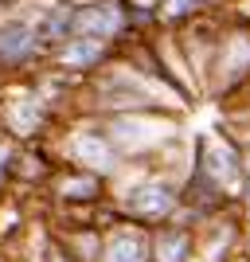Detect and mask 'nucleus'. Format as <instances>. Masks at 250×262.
I'll use <instances>...</instances> for the list:
<instances>
[{
    "instance_id": "obj_9",
    "label": "nucleus",
    "mask_w": 250,
    "mask_h": 262,
    "mask_svg": "<svg viewBox=\"0 0 250 262\" xmlns=\"http://www.w3.org/2000/svg\"><path fill=\"white\" fill-rule=\"evenodd\" d=\"M242 215L235 208L199 227V262H235L242 254Z\"/></svg>"
},
{
    "instance_id": "obj_14",
    "label": "nucleus",
    "mask_w": 250,
    "mask_h": 262,
    "mask_svg": "<svg viewBox=\"0 0 250 262\" xmlns=\"http://www.w3.org/2000/svg\"><path fill=\"white\" fill-rule=\"evenodd\" d=\"M152 262H199V227L184 219L152 227Z\"/></svg>"
},
{
    "instance_id": "obj_10",
    "label": "nucleus",
    "mask_w": 250,
    "mask_h": 262,
    "mask_svg": "<svg viewBox=\"0 0 250 262\" xmlns=\"http://www.w3.org/2000/svg\"><path fill=\"white\" fill-rule=\"evenodd\" d=\"M98 262H152V227L133 223V219H118L106 231Z\"/></svg>"
},
{
    "instance_id": "obj_6",
    "label": "nucleus",
    "mask_w": 250,
    "mask_h": 262,
    "mask_svg": "<svg viewBox=\"0 0 250 262\" xmlns=\"http://www.w3.org/2000/svg\"><path fill=\"white\" fill-rule=\"evenodd\" d=\"M43 196L51 204V215H90V211H98L102 204L113 200V184L98 172L59 164V172L51 176Z\"/></svg>"
},
{
    "instance_id": "obj_3",
    "label": "nucleus",
    "mask_w": 250,
    "mask_h": 262,
    "mask_svg": "<svg viewBox=\"0 0 250 262\" xmlns=\"http://www.w3.org/2000/svg\"><path fill=\"white\" fill-rule=\"evenodd\" d=\"M59 164H71V168H86V172L106 176L109 184L121 176L125 168V157L118 153V145L106 137L98 118H78L63 129V141L55 145Z\"/></svg>"
},
{
    "instance_id": "obj_1",
    "label": "nucleus",
    "mask_w": 250,
    "mask_h": 262,
    "mask_svg": "<svg viewBox=\"0 0 250 262\" xmlns=\"http://www.w3.org/2000/svg\"><path fill=\"white\" fill-rule=\"evenodd\" d=\"M133 168L125 164L121 176L113 180V208L121 219H133V223H145V227H161V223H172L180 219L184 208V180L164 172H152L145 164L141 176H129Z\"/></svg>"
},
{
    "instance_id": "obj_2",
    "label": "nucleus",
    "mask_w": 250,
    "mask_h": 262,
    "mask_svg": "<svg viewBox=\"0 0 250 262\" xmlns=\"http://www.w3.org/2000/svg\"><path fill=\"white\" fill-rule=\"evenodd\" d=\"M106 137L118 145L125 164H152L164 149L184 141V121L168 110H141V114H113L98 118Z\"/></svg>"
},
{
    "instance_id": "obj_17",
    "label": "nucleus",
    "mask_w": 250,
    "mask_h": 262,
    "mask_svg": "<svg viewBox=\"0 0 250 262\" xmlns=\"http://www.w3.org/2000/svg\"><path fill=\"white\" fill-rule=\"evenodd\" d=\"M235 211L242 215V223H250V180L242 184V192L235 196Z\"/></svg>"
},
{
    "instance_id": "obj_16",
    "label": "nucleus",
    "mask_w": 250,
    "mask_h": 262,
    "mask_svg": "<svg viewBox=\"0 0 250 262\" xmlns=\"http://www.w3.org/2000/svg\"><path fill=\"white\" fill-rule=\"evenodd\" d=\"M12 192V141L0 145V200Z\"/></svg>"
},
{
    "instance_id": "obj_18",
    "label": "nucleus",
    "mask_w": 250,
    "mask_h": 262,
    "mask_svg": "<svg viewBox=\"0 0 250 262\" xmlns=\"http://www.w3.org/2000/svg\"><path fill=\"white\" fill-rule=\"evenodd\" d=\"M231 137L239 141L242 153H250V114H246V121H242V125H235V129H231Z\"/></svg>"
},
{
    "instance_id": "obj_19",
    "label": "nucleus",
    "mask_w": 250,
    "mask_h": 262,
    "mask_svg": "<svg viewBox=\"0 0 250 262\" xmlns=\"http://www.w3.org/2000/svg\"><path fill=\"white\" fill-rule=\"evenodd\" d=\"M242 251L250 254V223H246V231H242Z\"/></svg>"
},
{
    "instance_id": "obj_12",
    "label": "nucleus",
    "mask_w": 250,
    "mask_h": 262,
    "mask_svg": "<svg viewBox=\"0 0 250 262\" xmlns=\"http://www.w3.org/2000/svg\"><path fill=\"white\" fill-rule=\"evenodd\" d=\"M43 39L35 32V20H4L0 24V67H28L43 55Z\"/></svg>"
},
{
    "instance_id": "obj_21",
    "label": "nucleus",
    "mask_w": 250,
    "mask_h": 262,
    "mask_svg": "<svg viewBox=\"0 0 250 262\" xmlns=\"http://www.w3.org/2000/svg\"><path fill=\"white\" fill-rule=\"evenodd\" d=\"M0 145H8V137H4V133H0Z\"/></svg>"
},
{
    "instance_id": "obj_13",
    "label": "nucleus",
    "mask_w": 250,
    "mask_h": 262,
    "mask_svg": "<svg viewBox=\"0 0 250 262\" xmlns=\"http://www.w3.org/2000/svg\"><path fill=\"white\" fill-rule=\"evenodd\" d=\"M51 59L55 67H63L71 75H90V71H102L113 59V43L94 39V35H71L66 43H59L51 51Z\"/></svg>"
},
{
    "instance_id": "obj_22",
    "label": "nucleus",
    "mask_w": 250,
    "mask_h": 262,
    "mask_svg": "<svg viewBox=\"0 0 250 262\" xmlns=\"http://www.w3.org/2000/svg\"><path fill=\"white\" fill-rule=\"evenodd\" d=\"M4 4H8V0H4Z\"/></svg>"
},
{
    "instance_id": "obj_5",
    "label": "nucleus",
    "mask_w": 250,
    "mask_h": 262,
    "mask_svg": "<svg viewBox=\"0 0 250 262\" xmlns=\"http://www.w3.org/2000/svg\"><path fill=\"white\" fill-rule=\"evenodd\" d=\"M246 86H250V24H239L215 39L203 94H211L215 102H231L242 98Z\"/></svg>"
},
{
    "instance_id": "obj_11",
    "label": "nucleus",
    "mask_w": 250,
    "mask_h": 262,
    "mask_svg": "<svg viewBox=\"0 0 250 262\" xmlns=\"http://www.w3.org/2000/svg\"><path fill=\"white\" fill-rule=\"evenodd\" d=\"M125 28H129V12L121 8L118 0H90V4H78L75 35H94V39L113 43L118 35H125Z\"/></svg>"
},
{
    "instance_id": "obj_4",
    "label": "nucleus",
    "mask_w": 250,
    "mask_h": 262,
    "mask_svg": "<svg viewBox=\"0 0 250 262\" xmlns=\"http://www.w3.org/2000/svg\"><path fill=\"white\" fill-rule=\"evenodd\" d=\"M188 176L203 180L207 188L223 192L227 200H235L246 184V172H242V149L235 137H211V133H199L192 141V164H188Z\"/></svg>"
},
{
    "instance_id": "obj_20",
    "label": "nucleus",
    "mask_w": 250,
    "mask_h": 262,
    "mask_svg": "<svg viewBox=\"0 0 250 262\" xmlns=\"http://www.w3.org/2000/svg\"><path fill=\"white\" fill-rule=\"evenodd\" d=\"M4 20H8V12H4V0H0V24H4Z\"/></svg>"
},
{
    "instance_id": "obj_15",
    "label": "nucleus",
    "mask_w": 250,
    "mask_h": 262,
    "mask_svg": "<svg viewBox=\"0 0 250 262\" xmlns=\"http://www.w3.org/2000/svg\"><path fill=\"white\" fill-rule=\"evenodd\" d=\"M199 8H203V0H156L152 16H156V24H168V28H176V24L196 20Z\"/></svg>"
},
{
    "instance_id": "obj_7",
    "label": "nucleus",
    "mask_w": 250,
    "mask_h": 262,
    "mask_svg": "<svg viewBox=\"0 0 250 262\" xmlns=\"http://www.w3.org/2000/svg\"><path fill=\"white\" fill-rule=\"evenodd\" d=\"M51 125H55V110L39 98L35 86H24V90L4 94V102H0V133H4L12 145L47 141Z\"/></svg>"
},
{
    "instance_id": "obj_8",
    "label": "nucleus",
    "mask_w": 250,
    "mask_h": 262,
    "mask_svg": "<svg viewBox=\"0 0 250 262\" xmlns=\"http://www.w3.org/2000/svg\"><path fill=\"white\" fill-rule=\"evenodd\" d=\"M55 172H59V153H55L51 141L12 145V188H20V192H47Z\"/></svg>"
}]
</instances>
